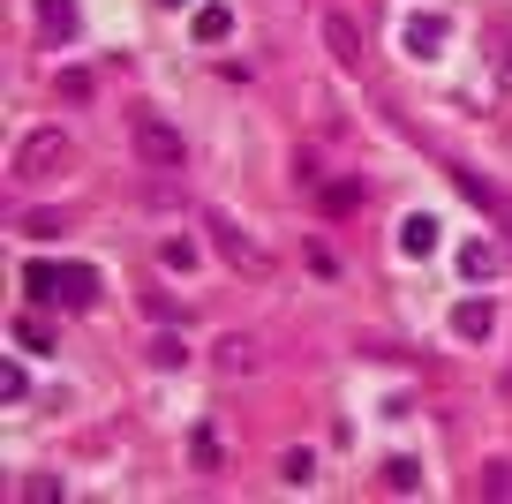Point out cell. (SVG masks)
I'll list each match as a JSON object with an SVG mask.
<instances>
[{
  "label": "cell",
  "mask_w": 512,
  "mask_h": 504,
  "mask_svg": "<svg viewBox=\"0 0 512 504\" xmlns=\"http://www.w3.org/2000/svg\"><path fill=\"white\" fill-rule=\"evenodd\" d=\"M8 339H16V347H31V354H53V331L38 324V316H16V324H8Z\"/></svg>",
  "instance_id": "7c38bea8"
},
{
  "label": "cell",
  "mask_w": 512,
  "mask_h": 504,
  "mask_svg": "<svg viewBox=\"0 0 512 504\" xmlns=\"http://www.w3.org/2000/svg\"><path fill=\"white\" fill-rule=\"evenodd\" d=\"M482 489H490V497H512V467H490V474H482Z\"/></svg>",
  "instance_id": "ac0fdd59"
},
{
  "label": "cell",
  "mask_w": 512,
  "mask_h": 504,
  "mask_svg": "<svg viewBox=\"0 0 512 504\" xmlns=\"http://www.w3.org/2000/svg\"><path fill=\"white\" fill-rule=\"evenodd\" d=\"M189 362V354H181V339H159V347H151V369H181Z\"/></svg>",
  "instance_id": "e0dca14e"
},
{
  "label": "cell",
  "mask_w": 512,
  "mask_h": 504,
  "mask_svg": "<svg viewBox=\"0 0 512 504\" xmlns=\"http://www.w3.org/2000/svg\"><path fill=\"white\" fill-rule=\"evenodd\" d=\"M211 234H219V256H226V264H241V271H249V279H264V249H256V241L241 234V226L211 219Z\"/></svg>",
  "instance_id": "277c9868"
},
{
  "label": "cell",
  "mask_w": 512,
  "mask_h": 504,
  "mask_svg": "<svg viewBox=\"0 0 512 504\" xmlns=\"http://www.w3.org/2000/svg\"><path fill=\"white\" fill-rule=\"evenodd\" d=\"M23 294L31 301H61V309H91L98 301V271L91 264H23Z\"/></svg>",
  "instance_id": "6da1fadb"
},
{
  "label": "cell",
  "mask_w": 512,
  "mask_h": 504,
  "mask_svg": "<svg viewBox=\"0 0 512 504\" xmlns=\"http://www.w3.org/2000/svg\"><path fill=\"white\" fill-rule=\"evenodd\" d=\"M490 324H497V309H490V301H460V309H452V331H460V339H490Z\"/></svg>",
  "instance_id": "52a82bcc"
},
{
  "label": "cell",
  "mask_w": 512,
  "mask_h": 504,
  "mask_svg": "<svg viewBox=\"0 0 512 504\" xmlns=\"http://www.w3.org/2000/svg\"><path fill=\"white\" fill-rule=\"evenodd\" d=\"M136 158H144L151 174H181V136L159 113H136Z\"/></svg>",
  "instance_id": "7a4b0ae2"
},
{
  "label": "cell",
  "mask_w": 512,
  "mask_h": 504,
  "mask_svg": "<svg viewBox=\"0 0 512 504\" xmlns=\"http://www.w3.org/2000/svg\"><path fill=\"white\" fill-rule=\"evenodd\" d=\"M256 362H264V354H256V339H234V331L219 339V369H226V377H249Z\"/></svg>",
  "instance_id": "ba28073f"
},
{
  "label": "cell",
  "mask_w": 512,
  "mask_h": 504,
  "mask_svg": "<svg viewBox=\"0 0 512 504\" xmlns=\"http://www.w3.org/2000/svg\"><path fill=\"white\" fill-rule=\"evenodd\" d=\"M226 31H234V8H219V0H211V8H196V38H204V46H219Z\"/></svg>",
  "instance_id": "8fae6325"
},
{
  "label": "cell",
  "mask_w": 512,
  "mask_h": 504,
  "mask_svg": "<svg viewBox=\"0 0 512 504\" xmlns=\"http://www.w3.org/2000/svg\"><path fill=\"white\" fill-rule=\"evenodd\" d=\"M377 482L392 489V497H415V489H422V467H415V459H384V474H377Z\"/></svg>",
  "instance_id": "30bf717a"
},
{
  "label": "cell",
  "mask_w": 512,
  "mask_h": 504,
  "mask_svg": "<svg viewBox=\"0 0 512 504\" xmlns=\"http://www.w3.org/2000/svg\"><path fill=\"white\" fill-rule=\"evenodd\" d=\"M166 8H181V0H166Z\"/></svg>",
  "instance_id": "d6986e66"
},
{
  "label": "cell",
  "mask_w": 512,
  "mask_h": 504,
  "mask_svg": "<svg viewBox=\"0 0 512 504\" xmlns=\"http://www.w3.org/2000/svg\"><path fill=\"white\" fill-rule=\"evenodd\" d=\"M61 158H68V136H61V128H31V136H23V151H16V174H53Z\"/></svg>",
  "instance_id": "3957f363"
},
{
  "label": "cell",
  "mask_w": 512,
  "mask_h": 504,
  "mask_svg": "<svg viewBox=\"0 0 512 504\" xmlns=\"http://www.w3.org/2000/svg\"><path fill=\"white\" fill-rule=\"evenodd\" d=\"M23 392H31V377H23V362H8V369H0V399L23 407Z\"/></svg>",
  "instance_id": "9a60e30c"
},
{
  "label": "cell",
  "mask_w": 512,
  "mask_h": 504,
  "mask_svg": "<svg viewBox=\"0 0 512 504\" xmlns=\"http://www.w3.org/2000/svg\"><path fill=\"white\" fill-rule=\"evenodd\" d=\"M38 23H46V38H53V46H68V38H76V0H38Z\"/></svg>",
  "instance_id": "8992f818"
},
{
  "label": "cell",
  "mask_w": 512,
  "mask_h": 504,
  "mask_svg": "<svg viewBox=\"0 0 512 504\" xmlns=\"http://www.w3.org/2000/svg\"><path fill=\"white\" fill-rule=\"evenodd\" d=\"M407 53H415V61H437V53H445V38H452V23L445 16H407Z\"/></svg>",
  "instance_id": "5b68a950"
},
{
  "label": "cell",
  "mask_w": 512,
  "mask_h": 504,
  "mask_svg": "<svg viewBox=\"0 0 512 504\" xmlns=\"http://www.w3.org/2000/svg\"><path fill=\"white\" fill-rule=\"evenodd\" d=\"M505 68H512V61H505Z\"/></svg>",
  "instance_id": "ffe728a7"
},
{
  "label": "cell",
  "mask_w": 512,
  "mask_h": 504,
  "mask_svg": "<svg viewBox=\"0 0 512 504\" xmlns=\"http://www.w3.org/2000/svg\"><path fill=\"white\" fill-rule=\"evenodd\" d=\"M400 249H407V256H430V249H437V219H430V211L400 219Z\"/></svg>",
  "instance_id": "9c48e42d"
},
{
  "label": "cell",
  "mask_w": 512,
  "mask_h": 504,
  "mask_svg": "<svg viewBox=\"0 0 512 504\" xmlns=\"http://www.w3.org/2000/svg\"><path fill=\"white\" fill-rule=\"evenodd\" d=\"M159 264H166V271H189V264H196V249H189V241H166Z\"/></svg>",
  "instance_id": "2e32d148"
},
{
  "label": "cell",
  "mask_w": 512,
  "mask_h": 504,
  "mask_svg": "<svg viewBox=\"0 0 512 504\" xmlns=\"http://www.w3.org/2000/svg\"><path fill=\"white\" fill-rule=\"evenodd\" d=\"M460 271H467V279H490V271H497V249H490V241H467V249H460Z\"/></svg>",
  "instance_id": "4fadbf2b"
},
{
  "label": "cell",
  "mask_w": 512,
  "mask_h": 504,
  "mask_svg": "<svg viewBox=\"0 0 512 504\" xmlns=\"http://www.w3.org/2000/svg\"><path fill=\"white\" fill-rule=\"evenodd\" d=\"M324 38H332V53H339V61H354V53H362V38H354V23H347V16H332V23H324Z\"/></svg>",
  "instance_id": "5bb4252c"
}]
</instances>
